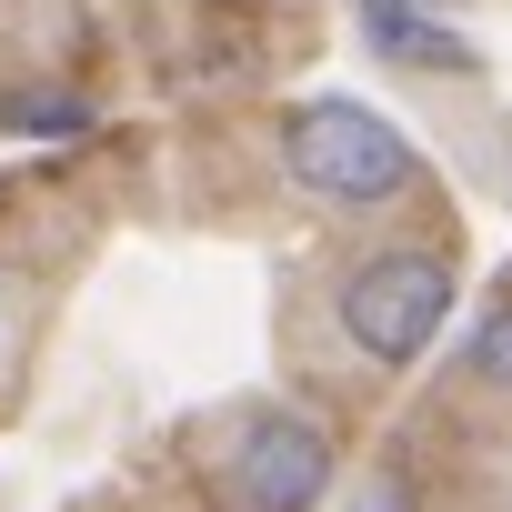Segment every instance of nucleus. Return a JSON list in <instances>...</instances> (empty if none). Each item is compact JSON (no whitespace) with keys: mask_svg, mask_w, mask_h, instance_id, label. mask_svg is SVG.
Wrapping results in <instances>:
<instances>
[{"mask_svg":"<svg viewBox=\"0 0 512 512\" xmlns=\"http://www.w3.org/2000/svg\"><path fill=\"white\" fill-rule=\"evenodd\" d=\"M362 512H412V492H402V482H372V492H362Z\"/></svg>","mask_w":512,"mask_h":512,"instance_id":"0eeeda50","label":"nucleus"},{"mask_svg":"<svg viewBox=\"0 0 512 512\" xmlns=\"http://www.w3.org/2000/svg\"><path fill=\"white\" fill-rule=\"evenodd\" d=\"M282 171H292L312 201H332V211H382V201H402V191L422 181V151H412L372 101L322 91V101H302V111L282 121Z\"/></svg>","mask_w":512,"mask_h":512,"instance_id":"f257e3e1","label":"nucleus"},{"mask_svg":"<svg viewBox=\"0 0 512 512\" xmlns=\"http://www.w3.org/2000/svg\"><path fill=\"white\" fill-rule=\"evenodd\" d=\"M462 372H472V382H492V392H512V302L472 322V342H462Z\"/></svg>","mask_w":512,"mask_h":512,"instance_id":"423d86ee","label":"nucleus"},{"mask_svg":"<svg viewBox=\"0 0 512 512\" xmlns=\"http://www.w3.org/2000/svg\"><path fill=\"white\" fill-rule=\"evenodd\" d=\"M221 492H231V512H312L332 492V432L282 402L241 412V432L221 452Z\"/></svg>","mask_w":512,"mask_h":512,"instance_id":"7ed1b4c3","label":"nucleus"},{"mask_svg":"<svg viewBox=\"0 0 512 512\" xmlns=\"http://www.w3.org/2000/svg\"><path fill=\"white\" fill-rule=\"evenodd\" d=\"M101 111L91 101H71V91H0V131H41V141H71V131H91Z\"/></svg>","mask_w":512,"mask_h":512,"instance_id":"39448f33","label":"nucleus"},{"mask_svg":"<svg viewBox=\"0 0 512 512\" xmlns=\"http://www.w3.org/2000/svg\"><path fill=\"white\" fill-rule=\"evenodd\" d=\"M362 31H372V51L402 61V71H472V61H482L432 0H362Z\"/></svg>","mask_w":512,"mask_h":512,"instance_id":"20e7f679","label":"nucleus"},{"mask_svg":"<svg viewBox=\"0 0 512 512\" xmlns=\"http://www.w3.org/2000/svg\"><path fill=\"white\" fill-rule=\"evenodd\" d=\"M332 312H342V342L362 362L412 372L442 342V322H452V262H442V251H372V262L342 272Z\"/></svg>","mask_w":512,"mask_h":512,"instance_id":"f03ea898","label":"nucleus"}]
</instances>
